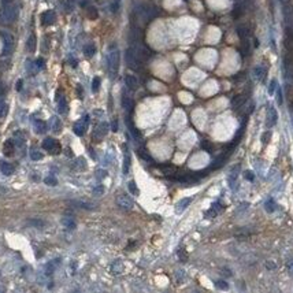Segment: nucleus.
<instances>
[{
	"mask_svg": "<svg viewBox=\"0 0 293 293\" xmlns=\"http://www.w3.org/2000/svg\"><path fill=\"white\" fill-rule=\"evenodd\" d=\"M202 148L204 149L206 152H208V154H211V152L214 151V145H212V142H210L208 140H203V141H202Z\"/></svg>",
	"mask_w": 293,
	"mask_h": 293,
	"instance_id": "obj_33",
	"label": "nucleus"
},
{
	"mask_svg": "<svg viewBox=\"0 0 293 293\" xmlns=\"http://www.w3.org/2000/svg\"><path fill=\"white\" fill-rule=\"evenodd\" d=\"M115 202H117V206L119 207L121 210H123V211H130V210H133V207H134V203H133L132 197L125 195V193L118 195Z\"/></svg>",
	"mask_w": 293,
	"mask_h": 293,
	"instance_id": "obj_3",
	"label": "nucleus"
},
{
	"mask_svg": "<svg viewBox=\"0 0 293 293\" xmlns=\"http://www.w3.org/2000/svg\"><path fill=\"white\" fill-rule=\"evenodd\" d=\"M44 184H47L48 186H56L58 185V180L53 176H48V177L44 178Z\"/></svg>",
	"mask_w": 293,
	"mask_h": 293,
	"instance_id": "obj_36",
	"label": "nucleus"
},
{
	"mask_svg": "<svg viewBox=\"0 0 293 293\" xmlns=\"http://www.w3.org/2000/svg\"><path fill=\"white\" fill-rule=\"evenodd\" d=\"M253 74H255V77H256L259 81H264L266 79V74H267V70L266 67H263V66H256L253 70Z\"/></svg>",
	"mask_w": 293,
	"mask_h": 293,
	"instance_id": "obj_18",
	"label": "nucleus"
},
{
	"mask_svg": "<svg viewBox=\"0 0 293 293\" xmlns=\"http://www.w3.org/2000/svg\"><path fill=\"white\" fill-rule=\"evenodd\" d=\"M77 89H78V95H79V99H82V88H81V85H77Z\"/></svg>",
	"mask_w": 293,
	"mask_h": 293,
	"instance_id": "obj_55",
	"label": "nucleus"
},
{
	"mask_svg": "<svg viewBox=\"0 0 293 293\" xmlns=\"http://www.w3.org/2000/svg\"><path fill=\"white\" fill-rule=\"evenodd\" d=\"M226 158H227V155H226V154H221V155H219V156L214 160V163L211 164V167H210V168H212V170H214V168L222 167V166H223V163L226 162Z\"/></svg>",
	"mask_w": 293,
	"mask_h": 293,
	"instance_id": "obj_21",
	"label": "nucleus"
},
{
	"mask_svg": "<svg viewBox=\"0 0 293 293\" xmlns=\"http://www.w3.org/2000/svg\"><path fill=\"white\" fill-rule=\"evenodd\" d=\"M125 59H126L127 66H129L130 69H133V70H138L140 66L142 65V63L140 62L138 56H137V53H136V51H134V48H133V47H130V48L126 49Z\"/></svg>",
	"mask_w": 293,
	"mask_h": 293,
	"instance_id": "obj_2",
	"label": "nucleus"
},
{
	"mask_svg": "<svg viewBox=\"0 0 293 293\" xmlns=\"http://www.w3.org/2000/svg\"><path fill=\"white\" fill-rule=\"evenodd\" d=\"M96 177L99 178V180H101V178H104V177H107V173L104 170H97V174H96Z\"/></svg>",
	"mask_w": 293,
	"mask_h": 293,
	"instance_id": "obj_49",
	"label": "nucleus"
},
{
	"mask_svg": "<svg viewBox=\"0 0 293 293\" xmlns=\"http://www.w3.org/2000/svg\"><path fill=\"white\" fill-rule=\"evenodd\" d=\"M275 203H274V200L273 199H270V200H267L266 203H264V210H266L267 212H274L275 211Z\"/></svg>",
	"mask_w": 293,
	"mask_h": 293,
	"instance_id": "obj_32",
	"label": "nucleus"
},
{
	"mask_svg": "<svg viewBox=\"0 0 293 293\" xmlns=\"http://www.w3.org/2000/svg\"><path fill=\"white\" fill-rule=\"evenodd\" d=\"M62 225L65 226L67 230H73V229L75 227V222L71 216H65V218L62 219Z\"/></svg>",
	"mask_w": 293,
	"mask_h": 293,
	"instance_id": "obj_26",
	"label": "nucleus"
},
{
	"mask_svg": "<svg viewBox=\"0 0 293 293\" xmlns=\"http://www.w3.org/2000/svg\"><path fill=\"white\" fill-rule=\"evenodd\" d=\"M56 101H58V111L59 114H66L67 113V100H66L65 96H58L56 97Z\"/></svg>",
	"mask_w": 293,
	"mask_h": 293,
	"instance_id": "obj_16",
	"label": "nucleus"
},
{
	"mask_svg": "<svg viewBox=\"0 0 293 293\" xmlns=\"http://www.w3.org/2000/svg\"><path fill=\"white\" fill-rule=\"evenodd\" d=\"M277 101H278V104H279V106H281V104L283 103L282 91H281V88H278V87H277Z\"/></svg>",
	"mask_w": 293,
	"mask_h": 293,
	"instance_id": "obj_44",
	"label": "nucleus"
},
{
	"mask_svg": "<svg viewBox=\"0 0 293 293\" xmlns=\"http://www.w3.org/2000/svg\"><path fill=\"white\" fill-rule=\"evenodd\" d=\"M22 85H23V82H22V79H19V81H18V84H17V89H18V91H21V89H22Z\"/></svg>",
	"mask_w": 293,
	"mask_h": 293,
	"instance_id": "obj_54",
	"label": "nucleus"
},
{
	"mask_svg": "<svg viewBox=\"0 0 293 293\" xmlns=\"http://www.w3.org/2000/svg\"><path fill=\"white\" fill-rule=\"evenodd\" d=\"M277 87H278V85H277V79H271V82H270V85H269V95H274Z\"/></svg>",
	"mask_w": 293,
	"mask_h": 293,
	"instance_id": "obj_40",
	"label": "nucleus"
},
{
	"mask_svg": "<svg viewBox=\"0 0 293 293\" xmlns=\"http://www.w3.org/2000/svg\"><path fill=\"white\" fill-rule=\"evenodd\" d=\"M0 36H3V39H4V49H3V53L7 55V53H10V51L12 48V36L8 33H4V32H0Z\"/></svg>",
	"mask_w": 293,
	"mask_h": 293,
	"instance_id": "obj_10",
	"label": "nucleus"
},
{
	"mask_svg": "<svg viewBox=\"0 0 293 293\" xmlns=\"http://www.w3.org/2000/svg\"><path fill=\"white\" fill-rule=\"evenodd\" d=\"M111 130H113V132H118V122H117V119H114L113 123H111Z\"/></svg>",
	"mask_w": 293,
	"mask_h": 293,
	"instance_id": "obj_52",
	"label": "nucleus"
},
{
	"mask_svg": "<svg viewBox=\"0 0 293 293\" xmlns=\"http://www.w3.org/2000/svg\"><path fill=\"white\" fill-rule=\"evenodd\" d=\"M248 206H249V204H248V203H241V204H240V207H238V210H237V211H238V212L244 211V210H247V208H248Z\"/></svg>",
	"mask_w": 293,
	"mask_h": 293,
	"instance_id": "obj_51",
	"label": "nucleus"
},
{
	"mask_svg": "<svg viewBox=\"0 0 293 293\" xmlns=\"http://www.w3.org/2000/svg\"><path fill=\"white\" fill-rule=\"evenodd\" d=\"M122 107H123V110H125V111H127V113H129V111H132V108H133V100L127 96L125 91L122 92Z\"/></svg>",
	"mask_w": 293,
	"mask_h": 293,
	"instance_id": "obj_15",
	"label": "nucleus"
},
{
	"mask_svg": "<svg viewBox=\"0 0 293 293\" xmlns=\"http://www.w3.org/2000/svg\"><path fill=\"white\" fill-rule=\"evenodd\" d=\"M130 164H132V159H130V155L125 152V158H123V166H122V171L123 174H129V170H130Z\"/></svg>",
	"mask_w": 293,
	"mask_h": 293,
	"instance_id": "obj_24",
	"label": "nucleus"
},
{
	"mask_svg": "<svg viewBox=\"0 0 293 293\" xmlns=\"http://www.w3.org/2000/svg\"><path fill=\"white\" fill-rule=\"evenodd\" d=\"M100 84H101L100 77H95L93 81H92V92H93V93L99 92V89H100Z\"/></svg>",
	"mask_w": 293,
	"mask_h": 293,
	"instance_id": "obj_34",
	"label": "nucleus"
},
{
	"mask_svg": "<svg viewBox=\"0 0 293 293\" xmlns=\"http://www.w3.org/2000/svg\"><path fill=\"white\" fill-rule=\"evenodd\" d=\"M286 269H288V271H289V274L293 277V259L292 260H289L288 263H286Z\"/></svg>",
	"mask_w": 293,
	"mask_h": 293,
	"instance_id": "obj_47",
	"label": "nucleus"
},
{
	"mask_svg": "<svg viewBox=\"0 0 293 293\" xmlns=\"http://www.w3.org/2000/svg\"><path fill=\"white\" fill-rule=\"evenodd\" d=\"M127 189H129V192L132 193V195H134V196L138 195V188H137L134 181H129V184H127Z\"/></svg>",
	"mask_w": 293,
	"mask_h": 293,
	"instance_id": "obj_35",
	"label": "nucleus"
},
{
	"mask_svg": "<svg viewBox=\"0 0 293 293\" xmlns=\"http://www.w3.org/2000/svg\"><path fill=\"white\" fill-rule=\"evenodd\" d=\"M229 271H230L229 269H223V270H222V274H226V275L230 277V275H231V273H229Z\"/></svg>",
	"mask_w": 293,
	"mask_h": 293,
	"instance_id": "obj_56",
	"label": "nucleus"
},
{
	"mask_svg": "<svg viewBox=\"0 0 293 293\" xmlns=\"http://www.w3.org/2000/svg\"><path fill=\"white\" fill-rule=\"evenodd\" d=\"M119 3H121V0H114L113 4H111V11H113V12H117L118 8H119Z\"/></svg>",
	"mask_w": 293,
	"mask_h": 293,
	"instance_id": "obj_46",
	"label": "nucleus"
},
{
	"mask_svg": "<svg viewBox=\"0 0 293 293\" xmlns=\"http://www.w3.org/2000/svg\"><path fill=\"white\" fill-rule=\"evenodd\" d=\"M126 123H127V127H129V132H130V134H132L134 138L137 140V141H140L141 140V133H140V130L137 129V127L133 125L132 122H130L129 119H126Z\"/></svg>",
	"mask_w": 293,
	"mask_h": 293,
	"instance_id": "obj_20",
	"label": "nucleus"
},
{
	"mask_svg": "<svg viewBox=\"0 0 293 293\" xmlns=\"http://www.w3.org/2000/svg\"><path fill=\"white\" fill-rule=\"evenodd\" d=\"M34 127H36V132L39 134H43L47 132V123L41 119H34Z\"/></svg>",
	"mask_w": 293,
	"mask_h": 293,
	"instance_id": "obj_23",
	"label": "nucleus"
},
{
	"mask_svg": "<svg viewBox=\"0 0 293 293\" xmlns=\"http://www.w3.org/2000/svg\"><path fill=\"white\" fill-rule=\"evenodd\" d=\"M107 69H108V74L111 78H115L119 70V51H118L117 45H113L108 48V55H107Z\"/></svg>",
	"mask_w": 293,
	"mask_h": 293,
	"instance_id": "obj_1",
	"label": "nucleus"
},
{
	"mask_svg": "<svg viewBox=\"0 0 293 293\" xmlns=\"http://www.w3.org/2000/svg\"><path fill=\"white\" fill-rule=\"evenodd\" d=\"M137 155H138V158L140 159H142V160H145L146 163H154V159H152V156L148 154V152L145 151L144 148H140L138 151H137Z\"/></svg>",
	"mask_w": 293,
	"mask_h": 293,
	"instance_id": "obj_22",
	"label": "nucleus"
},
{
	"mask_svg": "<svg viewBox=\"0 0 293 293\" xmlns=\"http://www.w3.org/2000/svg\"><path fill=\"white\" fill-rule=\"evenodd\" d=\"M88 15H89V18H91V19H96V18H97V10H96V8H95V7H92V6H89V7H88Z\"/></svg>",
	"mask_w": 293,
	"mask_h": 293,
	"instance_id": "obj_39",
	"label": "nucleus"
},
{
	"mask_svg": "<svg viewBox=\"0 0 293 293\" xmlns=\"http://www.w3.org/2000/svg\"><path fill=\"white\" fill-rule=\"evenodd\" d=\"M6 114H7V104H6L4 101L0 100V118L4 117Z\"/></svg>",
	"mask_w": 293,
	"mask_h": 293,
	"instance_id": "obj_42",
	"label": "nucleus"
},
{
	"mask_svg": "<svg viewBox=\"0 0 293 293\" xmlns=\"http://www.w3.org/2000/svg\"><path fill=\"white\" fill-rule=\"evenodd\" d=\"M266 269H269V270L275 269V264H274L273 262H267V263H266Z\"/></svg>",
	"mask_w": 293,
	"mask_h": 293,
	"instance_id": "obj_53",
	"label": "nucleus"
},
{
	"mask_svg": "<svg viewBox=\"0 0 293 293\" xmlns=\"http://www.w3.org/2000/svg\"><path fill=\"white\" fill-rule=\"evenodd\" d=\"M30 158L33 159V160H40V159H43V154H41L40 151H37V149H32Z\"/></svg>",
	"mask_w": 293,
	"mask_h": 293,
	"instance_id": "obj_38",
	"label": "nucleus"
},
{
	"mask_svg": "<svg viewBox=\"0 0 293 293\" xmlns=\"http://www.w3.org/2000/svg\"><path fill=\"white\" fill-rule=\"evenodd\" d=\"M110 270H111V273L113 274H121L123 271V264L121 260H115L113 264H111V267H110Z\"/></svg>",
	"mask_w": 293,
	"mask_h": 293,
	"instance_id": "obj_25",
	"label": "nucleus"
},
{
	"mask_svg": "<svg viewBox=\"0 0 293 293\" xmlns=\"http://www.w3.org/2000/svg\"><path fill=\"white\" fill-rule=\"evenodd\" d=\"M36 44H37L36 36H34V34H30L29 39H28V43H26L28 51H29V52H34V51H36Z\"/></svg>",
	"mask_w": 293,
	"mask_h": 293,
	"instance_id": "obj_27",
	"label": "nucleus"
},
{
	"mask_svg": "<svg viewBox=\"0 0 293 293\" xmlns=\"http://www.w3.org/2000/svg\"><path fill=\"white\" fill-rule=\"evenodd\" d=\"M270 138H271V132H270V130H267V132H264L262 134V142L263 144H267V142L270 141Z\"/></svg>",
	"mask_w": 293,
	"mask_h": 293,
	"instance_id": "obj_41",
	"label": "nucleus"
},
{
	"mask_svg": "<svg viewBox=\"0 0 293 293\" xmlns=\"http://www.w3.org/2000/svg\"><path fill=\"white\" fill-rule=\"evenodd\" d=\"M190 202H192V199H190V197H185V199L180 200V202L177 203V206H176V212H177V214H182V212L188 208V206L190 204Z\"/></svg>",
	"mask_w": 293,
	"mask_h": 293,
	"instance_id": "obj_13",
	"label": "nucleus"
},
{
	"mask_svg": "<svg viewBox=\"0 0 293 293\" xmlns=\"http://www.w3.org/2000/svg\"><path fill=\"white\" fill-rule=\"evenodd\" d=\"M84 53L88 58H92V56L96 53V47H95V44H87V45L84 47Z\"/></svg>",
	"mask_w": 293,
	"mask_h": 293,
	"instance_id": "obj_29",
	"label": "nucleus"
},
{
	"mask_svg": "<svg viewBox=\"0 0 293 293\" xmlns=\"http://www.w3.org/2000/svg\"><path fill=\"white\" fill-rule=\"evenodd\" d=\"M14 142H15V145H18V146H22L25 144V137L23 134H22L21 132H15V134H14Z\"/></svg>",
	"mask_w": 293,
	"mask_h": 293,
	"instance_id": "obj_31",
	"label": "nucleus"
},
{
	"mask_svg": "<svg viewBox=\"0 0 293 293\" xmlns=\"http://www.w3.org/2000/svg\"><path fill=\"white\" fill-rule=\"evenodd\" d=\"M108 129H110V125H108L107 122H101L100 125H99V126L96 127V129H95L93 138H95V140H97V141H100V140L107 134Z\"/></svg>",
	"mask_w": 293,
	"mask_h": 293,
	"instance_id": "obj_5",
	"label": "nucleus"
},
{
	"mask_svg": "<svg viewBox=\"0 0 293 293\" xmlns=\"http://www.w3.org/2000/svg\"><path fill=\"white\" fill-rule=\"evenodd\" d=\"M3 18L7 22H14L18 18V7H15V6L7 7L3 11Z\"/></svg>",
	"mask_w": 293,
	"mask_h": 293,
	"instance_id": "obj_6",
	"label": "nucleus"
},
{
	"mask_svg": "<svg viewBox=\"0 0 293 293\" xmlns=\"http://www.w3.org/2000/svg\"><path fill=\"white\" fill-rule=\"evenodd\" d=\"M103 193H104V186L103 185H97L93 189V195H96V196H101Z\"/></svg>",
	"mask_w": 293,
	"mask_h": 293,
	"instance_id": "obj_43",
	"label": "nucleus"
},
{
	"mask_svg": "<svg viewBox=\"0 0 293 293\" xmlns=\"http://www.w3.org/2000/svg\"><path fill=\"white\" fill-rule=\"evenodd\" d=\"M56 145H58V142H56L52 137H47V138L43 141V148L45 149V151H49V152H52Z\"/></svg>",
	"mask_w": 293,
	"mask_h": 293,
	"instance_id": "obj_17",
	"label": "nucleus"
},
{
	"mask_svg": "<svg viewBox=\"0 0 293 293\" xmlns=\"http://www.w3.org/2000/svg\"><path fill=\"white\" fill-rule=\"evenodd\" d=\"M36 66H37V69H43L44 67V59H41L39 58L36 60Z\"/></svg>",
	"mask_w": 293,
	"mask_h": 293,
	"instance_id": "obj_50",
	"label": "nucleus"
},
{
	"mask_svg": "<svg viewBox=\"0 0 293 293\" xmlns=\"http://www.w3.org/2000/svg\"><path fill=\"white\" fill-rule=\"evenodd\" d=\"M215 288L216 289H221V291H227L229 289V283L226 282V281H216L215 282Z\"/></svg>",
	"mask_w": 293,
	"mask_h": 293,
	"instance_id": "obj_37",
	"label": "nucleus"
},
{
	"mask_svg": "<svg viewBox=\"0 0 293 293\" xmlns=\"http://www.w3.org/2000/svg\"><path fill=\"white\" fill-rule=\"evenodd\" d=\"M55 19H56V14H55V11H52V10L43 12V15H41V23H43L44 26L52 25L53 22H55Z\"/></svg>",
	"mask_w": 293,
	"mask_h": 293,
	"instance_id": "obj_9",
	"label": "nucleus"
},
{
	"mask_svg": "<svg viewBox=\"0 0 293 293\" xmlns=\"http://www.w3.org/2000/svg\"><path fill=\"white\" fill-rule=\"evenodd\" d=\"M73 204L78 208H84V210H95V204L92 203H85V202H79V200H75V202H71Z\"/></svg>",
	"mask_w": 293,
	"mask_h": 293,
	"instance_id": "obj_28",
	"label": "nucleus"
},
{
	"mask_svg": "<svg viewBox=\"0 0 293 293\" xmlns=\"http://www.w3.org/2000/svg\"><path fill=\"white\" fill-rule=\"evenodd\" d=\"M277 121H278V113L273 106H270L267 110V127L275 126Z\"/></svg>",
	"mask_w": 293,
	"mask_h": 293,
	"instance_id": "obj_7",
	"label": "nucleus"
},
{
	"mask_svg": "<svg viewBox=\"0 0 293 293\" xmlns=\"http://www.w3.org/2000/svg\"><path fill=\"white\" fill-rule=\"evenodd\" d=\"M245 103H247V96H245V95H237V96H234L231 99V107H233L234 110H240Z\"/></svg>",
	"mask_w": 293,
	"mask_h": 293,
	"instance_id": "obj_11",
	"label": "nucleus"
},
{
	"mask_svg": "<svg viewBox=\"0 0 293 293\" xmlns=\"http://www.w3.org/2000/svg\"><path fill=\"white\" fill-rule=\"evenodd\" d=\"M89 115H84L79 121L74 123V126H73V132L75 133L77 136H84L85 132H87L88 126H89Z\"/></svg>",
	"mask_w": 293,
	"mask_h": 293,
	"instance_id": "obj_4",
	"label": "nucleus"
},
{
	"mask_svg": "<svg viewBox=\"0 0 293 293\" xmlns=\"http://www.w3.org/2000/svg\"><path fill=\"white\" fill-rule=\"evenodd\" d=\"M14 146H15L14 140H7V141L4 142V146H3V152H4L6 156H11V155L14 154Z\"/></svg>",
	"mask_w": 293,
	"mask_h": 293,
	"instance_id": "obj_19",
	"label": "nucleus"
},
{
	"mask_svg": "<svg viewBox=\"0 0 293 293\" xmlns=\"http://www.w3.org/2000/svg\"><path fill=\"white\" fill-rule=\"evenodd\" d=\"M237 34L238 37H240V40H247L248 39V34H249V30H248V28L245 26H238L237 28Z\"/></svg>",
	"mask_w": 293,
	"mask_h": 293,
	"instance_id": "obj_30",
	"label": "nucleus"
},
{
	"mask_svg": "<svg viewBox=\"0 0 293 293\" xmlns=\"http://www.w3.org/2000/svg\"><path fill=\"white\" fill-rule=\"evenodd\" d=\"M74 3H75V0H67V2H66V6H65V10L70 12L73 10V7H74Z\"/></svg>",
	"mask_w": 293,
	"mask_h": 293,
	"instance_id": "obj_45",
	"label": "nucleus"
},
{
	"mask_svg": "<svg viewBox=\"0 0 293 293\" xmlns=\"http://www.w3.org/2000/svg\"><path fill=\"white\" fill-rule=\"evenodd\" d=\"M0 171H2L4 176H11V174L14 173V166H12L11 163H8V162L0 160Z\"/></svg>",
	"mask_w": 293,
	"mask_h": 293,
	"instance_id": "obj_14",
	"label": "nucleus"
},
{
	"mask_svg": "<svg viewBox=\"0 0 293 293\" xmlns=\"http://www.w3.org/2000/svg\"><path fill=\"white\" fill-rule=\"evenodd\" d=\"M244 176H245V178H247L248 181H253V180H255V176H253L252 171H245Z\"/></svg>",
	"mask_w": 293,
	"mask_h": 293,
	"instance_id": "obj_48",
	"label": "nucleus"
},
{
	"mask_svg": "<svg viewBox=\"0 0 293 293\" xmlns=\"http://www.w3.org/2000/svg\"><path fill=\"white\" fill-rule=\"evenodd\" d=\"M238 170H240V166H234V167L230 170L229 176H227V182H229V186H230L231 190H236V184H237Z\"/></svg>",
	"mask_w": 293,
	"mask_h": 293,
	"instance_id": "obj_8",
	"label": "nucleus"
},
{
	"mask_svg": "<svg viewBox=\"0 0 293 293\" xmlns=\"http://www.w3.org/2000/svg\"><path fill=\"white\" fill-rule=\"evenodd\" d=\"M125 85L127 89H130V91H136L137 88H138V81H137V78L134 75L132 74H127L125 77Z\"/></svg>",
	"mask_w": 293,
	"mask_h": 293,
	"instance_id": "obj_12",
	"label": "nucleus"
}]
</instances>
